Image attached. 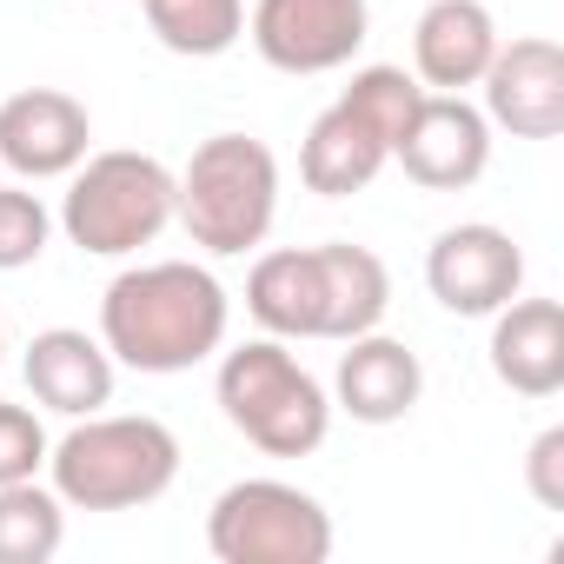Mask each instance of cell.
<instances>
[{
	"label": "cell",
	"mask_w": 564,
	"mask_h": 564,
	"mask_svg": "<svg viewBox=\"0 0 564 564\" xmlns=\"http://www.w3.org/2000/svg\"><path fill=\"white\" fill-rule=\"evenodd\" d=\"M140 8L153 41L186 61H213L246 34V0H140Z\"/></svg>",
	"instance_id": "cell-19"
},
{
	"label": "cell",
	"mask_w": 564,
	"mask_h": 564,
	"mask_svg": "<svg viewBox=\"0 0 564 564\" xmlns=\"http://www.w3.org/2000/svg\"><path fill=\"white\" fill-rule=\"evenodd\" d=\"M485 120L505 127L511 140H557L564 133V47L544 34L498 41L485 67Z\"/></svg>",
	"instance_id": "cell-11"
},
{
	"label": "cell",
	"mask_w": 564,
	"mask_h": 564,
	"mask_svg": "<svg viewBox=\"0 0 564 564\" xmlns=\"http://www.w3.org/2000/svg\"><path fill=\"white\" fill-rule=\"evenodd\" d=\"M180 206V180L153 153H94L74 166V186L61 199V226L94 259H127L166 232Z\"/></svg>",
	"instance_id": "cell-6"
},
{
	"label": "cell",
	"mask_w": 564,
	"mask_h": 564,
	"mask_svg": "<svg viewBox=\"0 0 564 564\" xmlns=\"http://www.w3.org/2000/svg\"><path fill=\"white\" fill-rule=\"evenodd\" d=\"M491 54H498V21L485 0H432L412 28V67H419V87L432 94L478 87Z\"/></svg>",
	"instance_id": "cell-13"
},
{
	"label": "cell",
	"mask_w": 564,
	"mask_h": 564,
	"mask_svg": "<svg viewBox=\"0 0 564 564\" xmlns=\"http://www.w3.org/2000/svg\"><path fill=\"white\" fill-rule=\"evenodd\" d=\"M425 286L445 313L458 319H491L505 300H518L524 286V252L511 232L471 219V226H445L425 252Z\"/></svg>",
	"instance_id": "cell-10"
},
{
	"label": "cell",
	"mask_w": 564,
	"mask_h": 564,
	"mask_svg": "<svg viewBox=\"0 0 564 564\" xmlns=\"http://www.w3.org/2000/svg\"><path fill=\"white\" fill-rule=\"evenodd\" d=\"M392 160L425 193H465L491 166V120L465 94H432L425 87L412 120H405V133L392 140Z\"/></svg>",
	"instance_id": "cell-9"
},
{
	"label": "cell",
	"mask_w": 564,
	"mask_h": 564,
	"mask_svg": "<svg viewBox=\"0 0 564 564\" xmlns=\"http://www.w3.org/2000/svg\"><path fill=\"white\" fill-rule=\"evenodd\" d=\"M100 346L133 372H193L226 346V286L193 259L127 265L100 300Z\"/></svg>",
	"instance_id": "cell-1"
},
{
	"label": "cell",
	"mask_w": 564,
	"mask_h": 564,
	"mask_svg": "<svg viewBox=\"0 0 564 564\" xmlns=\"http://www.w3.org/2000/svg\"><path fill=\"white\" fill-rule=\"evenodd\" d=\"M319 252V286H326V339H359L386 319L392 306V272L372 246H352V239H326L313 246Z\"/></svg>",
	"instance_id": "cell-18"
},
{
	"label": "cell",
	"mask_w": 564,
	"mask_h": 564,
	"mask_svg": "<svg viewBox=\"0 0 564 564\" xmlns=\"http://www.w3.org/2000/svg\"><path fill=\"white\" fill-rule=\"evenodd\" d=\"M219 412L232 432H246L272 458H306L333 432V399L326 386L279 346V339H246L219 359Z\"/></svg>",
	"instance_id": "cell-4"
},
{
	"label": "cell",
	"mask_w": 564,
	"mask_h": 564,
	"mask_svg": "<svg viewBox=\"0 0 564 564\" xmlns=\"http://www.w3.org/2000/svg\"><path fill=\"white\" fill-rule=\"evenodd\" d=\"M28 392L61 412V419H87L113 399V352L74 326H54V333H34L28 346Z\"/></svg>",
	"instance_id": "cell-16"
},
{
	"label": "cell",
	"mask_w": 564,
	"mask_h": 564,
	"mask_svg": "<svg viewBox=\"0 0 564 564\" xmlns=\"http://www.w3.org/2000/svg\"><path fill=\"white\" fill-rule=\"evenodd\" d=\"M419 74L405 67H359L352 87L313 120L306 147H300V180L319 193V199H346V193H366L386 160H392V140L405 133L412 107H419Z\"/></svg>",
	"instance_id": "cell-2"
},
{
	"label": "cell",
	"mask_w": 564,
	"mask_h": 564,
	"mask_svg": "<svg viewBox=\"0 0 564 564\" xmlns=\"http://www.w3.org/2000/svg\"><path fill=\"white\" fill-rule=\"evenodd\" d=\"M524 485L544 511H564V425L538 432L531 438V458H524Z\"/></svg>",
	"instance_id": "cell-23"
},
{
	"label": "cell",
	"mask_w": 564,
	"mask_h": 564,
	"mask_svg": "<svg viewBox=\"0 0 564 564\" xmlns=\"http://www.w3.org/2000/svg\"><path fill=\"white\" fill-rule=\"evenodd\" d=\"M372 34L366 0H259L252 47L279 74H339Z\"/></svg>",
	"instance_id": "cell-8"
},
{
	"label": "cell",
	"mask_w": 564,
	"mask_h": 564,
	"mask_svg": "<svg viewBox=\"0 0 564 564\" xmlns=\"http://www.w3.org/2000/svg\"><path fill=\"white\" fill-rule=\"evenodd\" d=\"M0 352H8V333H0Z\"/></svg>",
	"instance_id": "cell-24"
},
{
	"label": "cell",
	"mask_w": 564,
	"mask_h": 564,
	"mask_svg": "<svg viewBox=\"0 0 564 564\" xmlns=\"http://www.w3.org/2000/svg\"><path fill=\"white\" fill-rule=\"evenodd\" d=\"M246 313L272 339H326V286L313 246H279L246 279Z\"/></svg>",
	"instance_id": "cell-17"
},
{
	"label": "cell",
	"mask_w": 564,
	"mask_h": 564,
	"mask_svg": "<svg viewBox=\"0 0 564 564\" xmlns=\"http://www.w3.org/2000/svg\"><path fill=\"white\" fill-rule=\"evenodd\" d=\"M491 372L518 399L564 392V313H557V300H505L491 313Z\"/></svg>",
	"instance_id": "cell-14"
},
{
	"label": "cell",
	"mask_w": 564,
	"mask_h": 564,
	"mask_svg": "<svg viewBox=\"0 0 564 564\" xmlns=\"http://www.w3.org/2000/svg\"><path fill=\"white\" fill-rule=\"evenodd\" d=\"M67 538V498L21 478L0 485V564H47Z\"/></svg>",
	"instance_id": "cell-20"
},
{
	"label": "cell",
	"mask_w": 564,
	"mask_h": 564,
	"mask_svg": "<svg viewBox=\"0 0 564 564\" xmlns=\"http://www.w3.org/2000/svg\"><path fill=\"white\" fill-rule=\"evenodd\" d=\"M47 232H54V219H47L41 193L0 186V272H21V265H34V259L47 252Z\"/></svg>",
	"instance_id": "cell-21"
},
{
	"label": "cell",
	"mask_w": 564,
	"mask_h": 564,
	"mask_svg": "<svg viewBox=\"0 0 564 564\" xmlns=\"http://www.w3.org/2000/svg\"><path fill=\"white\" fill-rule=\"evenodd\" d=\"M425 392V366L405 339H386L379 326L346 339L339 352V405L359 419V425H399Z\"/></svg>",
	"instance_id": "cell-15"
},
{
	"label": "cell",
	"mask_w": 564,
	"mask_h": 564,
	"mask_svg": "<svg viewBox=\"0 0 564 564\" xmlns=\"http://www.w3.org/2000/svg\"><path fill=\"white\" fill-rule=\"evenodd\" d=\"M47 465V432L28 405H0V485H21Z\"/></svg>",
	"instance_id": "cell-22"
},
{
	"label": "cell",
	"mask_w": 564,
	"mask_h": 564,
	"mask_svg": "<svg viewBox=\"0 0 564 564\" xmlns=\"http://www.w3.org/2000/svg\"><path fill=\"white\" fill-rule=\"evenodd\" d=\"M206 544L219 564H326L333 518L313 491L286 478H239L213 498Z\"/></svg>",
	"instance_id": "cell-7"
},
{
	"label": "cell",
	"mask_w": 564,
	"mask_h": 564,
	"mask_svg": "<svg viewBox=\"0 0 564 564\" xmlns=\"http://www.w3.org/2000/svg\"><path fill=\"white\" fill-rule=\"evenodd\" d=\"M47 471L74 511H133L180 478V438L160 419L87 412L61 445H47Z\"/></svg>",
	"instance_id": "cell-3"
},
{
	"label": "cell",
	"mask_w": 564,
	"mask_h": 564,
	"mask_svg": "<svg viewBox=\"0 0 564 564\" xmlns=\"http://www.w3.org/2000/svg\"><path fill=\"white\" fill-rule=\"evenodd\" d=\"M180 180V206L173 219H186L193 246L232 259L246 246H259L272 232V213H279V160L265 140L252 133H213L193 147L186 173Z\"/></svg>",
	"instance_id": "cell-5"
},
{
	"label": "cell",
	"mask_w": 564,
	"mask_h": 564,
	"mask_svg": "<svg viewBox=\"0 0 564 564\" xmlns=\"http://www.w3.org/2000/svg\"><path fill=\"white\" fill-rule=\"evenodd\" d=\"M87 140H94V120L61 87H28L0 100V160L21 180H67L87 160Z\"/></svg>",
	"instance_id": "cell-12"
}]
</instances>
